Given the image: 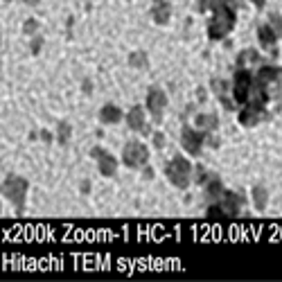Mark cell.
I'll return each mask as SVG.
<instances>
[{
	"mask_svg": "<svg viewBox=\"0 0 282 282\" xmlns=\"http://www.w3.org/2000/svg\"><path fill=\"white\" fill-rule=\"evenodd\" d=\"M237 7H230V5H219V7L212 9V18L208 23V38L210 41H221L230 32H233L235 23H237Z\"/></svg>",
	"mask_w": 282,
	"mask_h": 282,
	"instance_id": "obj_1",
	"label": "cell"
},
{
	"mask_svg": "<svg viewBox=\"0 0 282 282\" xmlns=\"http://www.w3.org/2000/svg\"><path fill=\"white\" fill-rule=\"evenodd\" d=\"M192 174H194V169H192L188 158H183V156L172 158V160L167 163V167H165V176L169 178V183L176 185L178 190H188L190 188Z\"/></svg>",
	"mask_w": 282,
	"mask_h": 282,
	"instance_id": "obj_2",
	"label": "cell"
},
{
	"mask_svg": "<svg viewBox=\"0 0 282 282\" xmlns=\"http://www.w3.org/2000/svg\"><path fill=\"white\" fill-rule=\"evenodd\" d=\"M253 86H255V75L248 68H237L233 77V97L237 104H248L253 95Z\"/></svg>",
	"mask_w": 282,
	"mask_h": 282,
	"instance_id": "obj_3",
	"label": "cell"
},
{
	"mask_svg": "<svg viewBox=\"0 0 282 282\" xmlns=\"http://www.w3.org/2000/svg\"><path fill=\"white\" fill-rule=\"evenodd\" d=\"M122 163L131 169H143L145 165H149V149L140 140H129L122 147Z\"/></svg>",
	"mask_w": 282,
	"mask_h": 282,
	"instance_id": "obj_4",
	"label": "cell"
},
{
	"mask_svg": "<svg viewBox=\"0 0 282 282\" xmlns=\"http://www.w3.org/2000/svg\"><path fill=\"white\" fill-rule=\"evenodd\" d=\"M27 188H30V183H27L23 176H7L3 180V194L14 203L18 212H23V208H25Z\"/></svg>",
	"mask_w": 282,
	"mask_h": 282,
	"instance_id": "obj_5",
	"label": "cell"
},
{
	"mask_svg": "<svg viewBox=\"0 0 282 282\" xmlns=\"http://www.w3.org/2000/svg\"><path fill=\"white\" fill-rule=\"evenodd\" d=\"M206 138H208L206 131H201V129H196V127H190V124L183 127V131H180V145H183V149L188 151L190 156L201 154L203 145H206Z\"/></svg>",
	"mask_w": 282,
	"mask_h": 282,
	"instance_id": "obj_6",
	"label": "cell"
},
{
	"mask_svg": "<svg viewBox=\"0 0 282 282\" xmlns=\"http://www.w3.org/2000/svg\"><path fill=\"white\" fill-rule=\"evenodd\" d=\"M165 106H167V93L163 88H158V86H151L149 93H147V111L154 115L156 122L163 120V111H165Z\"/></svg>",
	"mask_w": 282,
	"mask_h": 282,
	"instance_id": "obj_7",
	"label": "cell"
},
{
	"mask_svg": "<svg viewBox=\"0 0 282 282\" xmlns=\"http://www.w3.org/2000/svg\"><path fill=\"white\" fill-rule=\"evenodd\" d=\"M127 124H129V129H133V131H140V133H145V135L151 133V127L147 124L145 111H143V106H140V104H135V106H131V109H129V113H127Z\"/></svg>",
	"mask_w": 282,
	"mask_h": 282,
	"instance_id": "obj_8",
	"label": "cell"
},
{
	"mask_svg": "<svg viewBox=\"0 0 282 282\" xmlns=\"http://www.w3.org/2000/svg\"><path fill=\"white\" fill-rule=\"evenodd\" d=\"M221 206H224V210L228 212V217H237V214L241 212V206H244V196H241L239 192H224Z\"/></svg>",
	"mask_w": 282,
	"mask_h": 282,
	"instance_id": "obj_9",
	"label": "cell"
},
{
	"mask_svg": "<svg viewBox=\"0 0 282 282\" xmlns=\"http://www.w3.org/2000/svg\"><path fill=\"white\" fill-rule=\"evenodd\" d=\"M262 117H264V111H259V109H255V106L246 104L244 109L239 111V115H237V120H239V124H241V127H257Z\"/></svg>",
	"mask_w": 282,
	"mask_h": 282,
	"instance_id": "obj_10",
	"label": "cell"
},
{
	"mask_svg": "<svg viewBox=\"0 0 282 282\" xmlns=\"http://www.w3.org/2000/svg\"><path fill=\"white\" fill-rule=\"evenodd\" d=\"M151 18L156 25H167L172 18V7H169L167 0H154V7H151Z\"/></svg>",
	"mask_w": 282,
	"mask_h": 282,
	"instance_id": "obj_11",
	"label": "cell"
},
{
	"mask_svg": "<svg viewBox=\"0 0 282 282\" xmlns=\"http://www.w3.org/2000/svg\"><path fill=\"white\" fill-rule=\"evenodd\" d=\"M278 34H275V30L269 25V23H264V25H259L257 27V41L259 45H262L264 50H273L275 48V43H278Z\"/></svg>",
	"mask_w": 282,
	"mask_h": 282,
	"instance_id": "obj_12",
	"label": "cell"
},
{
	"mask_svg": "<svg viewBox=\"0 0 282 282\" xmlns=\"http://www.w3.org/2000/svg\"><path fill=\"white\" fill-rule=\"evenodd\" d=\"M262 64V54L253 48H246L237 54V68H253V66H259Z\"/></svg>",
	"mask_w": 282,
	"mask_h": 282,
	"instance_id": "obj_13",
	"label": "cell"
},
{
	"mask_svg": "<svg viewBox=\"0 0 282 282\" xmlns=\"http://www.w3.org/2000/svg\"><path fill=\"white\" fill-rule=\"evenodd\" d=\"M226 82H221V79H212V90H214V95H217L219 97V102H221V106L226 111H233L235 109V97H228V95H226Z\"/></svg>",
	"mask_w": 282,
	"mask_h": 282,
	"instance_id": "obj_14",
	"label": "cell"
},
{
	"mask_svg": "<svg viewBox=\"0 0 282 282\" xmlns=\"http://www.w3.org/2000/svg\"><path fill=\"white\" fill-rule=\"evenodd\" d=\"M194 127L201 129V131H206V133H210L219 127V117L214 115V113H199V115L194 117Z\"/></svg>",
	"mask_w": 282,
	"mask_h": 282,
	"instance_id": "obj_15",
	"label": "cell"
},
{
	"mask_svg": "<svg viewBox=\"0 0 282 282\" xmlns=\"http://www.w3.org/2000/svg\"><path fill=\"white\" fill-rule=\"evenodd\" d=\"M97 160H99L97 167H99V174H102V176H106V178L115 176V172H117V160L109 154V151H104V154H102Z\"/></svg>",
	"mask_w": 282,
	"mask_h": 282,
	"instance_id": "obj_16",
	"label": "cell"
},
{
	"mask_svg": "<svg viewBox=\"0 0 282 282\" xmlns=\"http://www.w3.org/2000/svg\"><path fill=\"white\" fill-rule=\"evenodd\" d=\"M224 192H226V190H224L221 178L214 176V174H210V178H208V183H206V194H208V199H210V201H221Z\"/></svg>",
	"mask_w": 282,
	"mask_h": 282,
	"instance_id": "obj_17",
	"label": "cell"
},
{
	"mask_svg": "<svg viewBox=\"0 0 282 282\" xmlns=\"http://www.w3.org/2000/svg\"><path fill=\"white\" fill-rule=\"evenodd\" d=\"M251 199H253V203H255V210L264 212L267 210V206H269V190L264 188V185H255V188L251 190Z\"/></svg>",
	"mask_w": 282,
	"mask_h": 282,
	"instance_id": "obj_18",
	"label": "cell"
},
{
	"mask_svg": "<svg viewBox=\"0 0 282 282\" xmlns=\"http://www.w3.org/2000/svg\"><path fill=\"white\" fill-rule=\"evenodd\" d=\"M99 120L104 124H117L122 120V109L115 104H106L104 109L99 111Z\"/></svg>",
	"mask_w": 282,
	"mask_h": 282,
	"instance_id": "obj_19",
	"label": "cell"
},
{
	"mask_svg": "<svg viewBox=\"0 0 282 282\" xmlns=\"http://www.w3.org/2000/svg\"><path fill=\"white\" fill-rule=\"evenodd\" d=\"M129 66L135 68V70H147L149 68V56L143 50H135V52L129 54Z\"/></svg>",
	"mask_w": 282,
	"mask_h": 282,
	"instance_id": "obj_20",
	"label": "cell"
},
{
	"mask_svg": "<svg viewBox=\"0 0 282 282\" xmlns=\"http://www.w3.org/2000/svg\"><path fill=\"white\" fill-rule=\"evenodd\" d=\"M72 135V127L68 122H59V127H56V140H59V145H68V140H70Z\"/></svg>",
	"mask_w": 282,
	"mask_h": 282,
	"instance_id": "obj_21",
	"label": "cell"
},
{
	"mask_svg": "<svg viewBox=\"0 0 282 282\" xmlns=\"http://www.w3.org/2000/svg\"><path fill=\"white\" fill-rule=\"evenodd\" d=\"M269 25L271 27H273V30H275V34H278V36L282 38V16L280 14H275V11H271V14H269Z\"/></svg>",
	"mask_w": 282,
	"mask_h": 282,
	"instance_id": "obj_22",
	"label": "cell"
},
{
	"mask_svg": "<svg viewBox=\"0 0 282 282\" xmlns=\"http://www.w3.org/2000/svg\"><path fill=\"white\" fill-rule=\"evenodd\" d=\"M219 0H196V11L199 14H206L208 9H214V7H219Z\"/></svg>",
	"mask_w": 282,
	"mask_h": 282,
	"instance_id": "obj_23",
	"label": "cell"
},
{
	"mask_svg": "<svg viewBox=\"0 0 282 282\" xmlns=\"http://www.w3.org/2000/svg\"><path fill=\"white\" fill-rule=\"evenodd\" d=\"M208 178H210V174L206 172V167H203V165H196V167H194V180H196V185H206Z\"/></svg>",
	"mask_w": 282,
	"mask_h": 282,
	"instance_id": "obj_24",
	"label": "cell"
},
{
	"mask_svg": "<svg viewBox=\"0 0 282 282\" xmlns=\"http://www.w3.org/2000/svg\"><path fill=\"white\" fill-rule=\"evenodd\" d=\"M23 32H25V34H30V36H34V34L38 32V21L27 18L25 23H23Z\"/></svg>",
	"mask_w": 282,
	"mask_h": 282,
	"instance_id": "obj_25",
	"label": "cell"
},
{
	"mask_svg": "<svg viewBox=\"0 0 282 282\" xmlns=\"http://www.w3.org/2000/svg\"><path fill=\"white\" fill-rule=\"evenodd\" d=\"M154 147L156 149H163V147H165V133H160V131L154 133Z\"/></svg>",
	"mask_w": 282,
	"mask_h": 282,
	"instance_id": "obj_26",
	"label": "cell"
},
{
	"mask_svg": "<svg viewBox=\"0 0 282 282\" xmlns=\"http://www.w3.org/2000/svg\"><path fill=\"white\" fill-rule=\"evenodd\" d=\"M41 45H43V38L36 36V38L32 41V54H38V52H41Z\"/></svg>",
	"mask_w": 282,
	"mask_h": 282,
	"instance_id": "obj_27",
	"label": "cell"
},
{
	"mask_svg": "<svg viewBox=\"0 0 282 282\" xmlns=\"http://www.w3.org/2000/svg\"><path fill=\"white\" fill-rule=\"evenodd\" d=\"M143 174H145V178H147V180L154 178V169H151L149 165H145V167H143Z\"/></svg>",
	"mask_w": 282,
	"mask_h": 282,
	"instance_id": "obj_28",
	"label": "cell"
},
{
	"mask_svg": "<svg viewBox=\"0 0 282 282\" xmlns=\"http://www.w3.org/2000/svg\"><path fill=\"white\" fill-rule=\"evenodd\" d=\"M253 5H255L257 9H264V5H267V0H251Z\"/></svg>",
	"mask_w": 282,
	"mask_h": 282,
	"instance_id": "obj_29",
	"label": "cell"
},
{
	"mask_svg": "<svg viewBox=\"0 0 282 282\" xmlns=\"http://www.w3.org/2000/svg\"><path fill=\"white\" fill-rule=\"evenodd\" d=\"M41 138L45 140V143H52V135H50L48 131H41Z\"/></svg>",
	"mask_w": 282,
	"mask_h": 282,
	"instance_id": "obj_30",
	"label": "cell"
},
{
	"mask_svg": "<svg viewBox=\"0 0 282 282\" xmlns=\"http://www.w3.org/2000/svg\"><path fill=\"white\" fill-rule=\"evenodd\" d=\"M90 90H93L90 88V82H84V93H90Z\"/></svg>",
	"mask_w": 282,
	"mask_h": 282,
	"instance_id": "obj_31",
	"label": "cell"
},
{
	"mask_svg": "<svg viewBox=\"0 0 282 282\" xmlns=\"http://www.w3.org/2000/svg\"><path fill=\"white\" fill-rule=\"evenodd\" d=\"M82 192H90V183H82Z\"/></svg>",
	"mask_w": 282,
	"mask_h": 282,
	"instance_id": "obj_32",
	"label": "cell"
},
{
	"mask_svg": "<svg viewBox=\"0 0 282 282\" xmlns=\"http://www.w3.org/2000/svg\"><path fill=\"white\" fill-rule=\"evenodd\" d=\"M5 3H9V0H5Z\"/></svg>",
	"mask_w": 282,
	"mask_h": 282,
	"instance_id": "obj_33",
	"label": "cell"
}]
</instances>
